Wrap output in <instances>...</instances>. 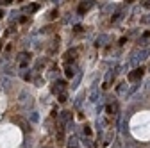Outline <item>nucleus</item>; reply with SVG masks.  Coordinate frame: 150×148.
I'll return each mask as SVG.
<instances>
[{
    "instance_id": "nucleus-16",
    "label": "nucleus",
    "mask_w": 150,
    "mask_h": 148,
    "mask_svg": "<svg viewBox=\"0 0 150 148\" xmlns=\"http://www.w3.org/2000/svg\"><path fill=\"white\" fill-rule=\"evenodd\" d=\"M125 89H127V84H120L118 86V93H125Z\"/></svg>"
},
{
    "instance_id": "nucleus-12",
    "label": "nucleus",
    "mask_w": 150,
    "mask_h": 148,
    "mask_svg": "<svg viewBox=\"0 0 150 148\" xmlns=\"http://www.w3.org/2000/svg\"><path fill=\"white\" fill-rule=\"evenodd\" d=\"M75 70H77L75 66L68 64V66H66V75H68V77H73V75H75Z\"/></svg>"
},
{
    "instance_id": "nucleus-20",
    "label": "nucleus",
    "mask_w": 150,
    "mask_h": 148,
    "mask_svg": "<svg viewBox=\"0 0 150 148\" xmlns=\"http://www.w3.org/2000/svg\"><path fill=\"white\" fill-rule=\"evenodd\" d=\"M34 82H36V86H41V84H43V79H40V77H36V79H34Z\"/></svg>"
},
{
    "instance_id": "nucleus-15",
    "label": "nucleus",
    "mask_w": 150,
    "mask_h": 148,
    "mask_svg": "<svg viewBox=\"0 0 150 148\" xmlns=\"http://www.w3.org/2000/svg\"><path fill=\"white\" fill-rule=\"evenodd\" d=\"M25 11H27V13H34V11H38V4H30Z\"/></svg>"
},
{
    "instance_id": "nucleus-24",
    "label": "nucleus",
    "mask_w": 150,
    "mask_h": 148,
    "mask_svg": "<svg viewBox=\"0 0 150 148\" xmlns=\"http://www.w3.org/2000/svg\"><path fill=\"white\" fill-rule=\"evenodd\" d=\"M57 71H59L57 68H54V70H52V73H50V77H57Z\"/></svg>"
},
{
    "instance_id": "nucleus-14",
    "label": "nucleus",
    "mask_w": 150,
    "mask_h": 148,
    "mask_svg": "<svg viewBox=\"0 0 150 148\" xmlns=\"http://www.w3.org/2000/svg\"><path fill=\"white\" fill-rule=\"evenodd\" d=\"M138 86H139V84H134L132 87H130V89H129V93H127V97H132L136 91H138Z\"/></svg>"
},
{
    "instance_id": "nucleus-5",
    "label": "nucleus",
    "mask_w": 150,
    "mask_h": 148,
    "mask_svg": "<svg viewBox=\"0 0 150 148\" xmlns=\"http://www.w3.org/2000/svg\"><path fill=\"white\" fill-rule=\"evenodd\" d=\"M93 7V0H86V2H82L81 6H79V14H84L86 11H89Z\"/></svg>"
},
{
    "instance_id": "nucleus-9",
    "label": "nucleus",
    "mask_w": 150,
    "mask_h": 148,
    "mask_svg": "<svg viewBox=\"0 0 150 148\" xmlns=\"http://www.w3.org/2000/svg\"><path fill=\"white\" fill-rule=\"evenodd\" d=\"M98 95H100V91H98V87H93V91H91V93H89V100H91V102H97Z\"/></svg>"
},
{
    "instance_id": "nucleus-1",
    "label": "nucleus",
    "mask_w": 150,
    "mask_h": 148,
    "mask_svg": "<svg viewBox=\"0 0 150 148\" xmlns=\"http://www.w3.org/2000/svg\"><path fill=\"white\" fill-rule=\"evenodd\" d=\"M148 54H150V50L148 48H143V50H139V48H136L132 54H130V59H129V64L130 66H136V64H139L143 59H146L148 57Z\"/></svg>"
},
{
    "instance_id": "nucleus-7",
    "label": "nucleus",
    "mask_w": 150,
    "mask_h": 148,
    "mask_svg": "<svg viewBox=\"0 0 150 148\" xmlns=\"http://www.w3.org/2000/svg\"><path fill=\"white\" fill-rule=\"evenodd\" d=\"M75 55H77V50L71 48V50H68V52L64 54V59H66V61H73V59H75Z\"/></svg>"
},
{
    "instance_id": "nucleus-2",
    "label": "nucleus",
    "mask_w": 150,
    "mask_h": 148,
    "mask_svg": "<svg viewBox=\"0 0 150 148\" xmlns=\"http://www.w3.org/2000/svg\"><path fill=\"white\" fill-rule=\"evenodd\" d=\"M18 104H20L22 109L32 107V95L27 93V91H22V93H20V98H18Z\"/></svg>"
},
{
    "instance_id": "nucleus-30",
    "label": "nucleus",
    "mask_w": 150,
    "mask_h": 148,
    "mask_svg": "<svg viewBox=\"0 0 150 148\" xmlns=\"http://www.w3.org/2000/svg\"><path fill=\"white\" fill-rule=\"evenodd\" d=\"M2 16H4V11H0V18H2Z\"/></svg>"
},
{
    "instance_id": "nucleus-3",
    "label": "nucleus",
    "mask_w": 150,
    "mask_h": 148,
    "mask_svg": "<svg viewBox=\"0 0 150 148\" xmlns=\"http://www.w3.org/2000/svg\"><path fill=\"white\" fill-rule=\"evenodd\" d=\"M143 68H136V70H132L129 73V80L130 82H138V80H141V77H143Z\"/></svg>"
},
{
    "instance_id": "nucleus-10",
    "label": "nucleus",
    "mask_w": 150,
    "mask_h": 148,
    "mask_svg": "<svg viewBox=\"0 0 150 148\" xmlns=\"http://www.w3.org/2000/svg\"><path fill=\"white\" fill-rule=\"evenodd\" d=\"M116 111H118V105H116L115 102L107 105V113H109V114H116Z\"/></svg>"
},
{
    "instance_id": "nucleus-26",
    "label": "nucleus",
    "mask_w": 150,
    "mask_h": 148,
    "mask_svg": "<svg viewBox=\"0 0 150 148\" xmlns=\"http://www.w3.org/2000/svg\"><path fill=\"white\" fill-rule=\"evenodd\" d=\"M59 102H66V95H64V93L59 95Z\"/></svg>"
},
{
    "instance_id": "nucleus-17",
    "label": "nucleus",
    "mask_w": 150,
    "mask_h": 148,
    "mask_svg": "<svg viewBox=\"0 0 150 148\" xmlns=\"http://www.w3.org/2000/svg\"><path fill=\"white\" fill-rule=\"evenodd\" d=\"M68 144H70V148H71V146H77V139H75V137H70Z\"/></svg>"
},
{
    "instance_id": "nucleus-31",
    "label": "nucleus",
    "mask_w": 150,
    "mask_h": 148,
    "mask_svg": "<svg viewBox=\"0 0 150 148\" xmlns=\"http://www.w3.org/2000/svg\"><path fill=\"white\" fill-rule=\"evenodd\" d=\"M0 63H2V59H0Z\"/></svg>"
},
{
    "instance_id": "nucleus-4",
    "label": "nucleus",
    "mask_w": 150,
    "mask_h": 148,
    "mask_svg": "<svg viewBox=\"0 0 150 148\" xmlns=\"http://www.w3.org/2000/svg\"><path fill=\"white\" fill-rule=\"evenodd\" d=\"M64 87H66V84L63 82V80H57V82H54V86H52V93H63L64 91Z\"/></svg>"
},
{
    "instance_id": "nucleus-28",
    "label": "nucleus",
    "mask_w": 150,
    "mask_h": 148,
    "mask_svg": "<svg viewBox=\"0 0 150 148\" xmlns=\"http://www.w3.org/2000/svg\"><path fill=\"white\" fill-rule=\"evenodd\" d=\"M146 93H150V82L146 84Z\"/></svg>"
},
{
    "instance_id": "nucleus-19",
    "label": "nucleus",
    "mask_w": 150,
    "mask_h": 148,
    "mask_svg": "<svg viewBox=\"0 0 150 148\" xmlns=\"http://www.w3.org/2000/svg\"><path fill=\"white\" fill-rule=\"evenodd\" d=\"M79 80H81V75H77V77H75V79H73V86H71L73 89H75V87H77V84H79Z\"/></svg>"
},
{
    "instance_id": "nucleus-6",
    "label": "nucleus",
    "mask_w": 150,
    "mask_h": 148,
    "mask_svg": "<svg viewBox=\"0 0 150 148\" xmlns=\"http://www.w3.org/2000/svg\"><path fill=\"white\" fill-rule=\"evenodd\" d=\"M107 41H109V36H107V34H100L98 38H97V41H95V45H97V47H102V45H105Z\"/></svg>"
},
{
    "instance_id": "nucleus-18",
    "label": "nucleus",
    "mask_w": 150,
    "mask_h": 148,
    "mask_svg": "<svg viewBox=\"0 0 150 148\" xmlns=\"http://www.w3.org/2000/svg\"><path fill=\"white\" fill-rule=\"evenodd\" d=\"M82 98H84V95H79L77 102H75V107H81V104H82Z\"/></svg>"
},
{
    "instance_id": "nucleus-22",
    "label": "nucleus",
    "mask_w": 150,
    "mask_h": 148,
    "mask_svg": "<svg viewBox=\"0 0 150 148\" xmlns=\"http://www.w3.org/2000/svg\"><path fill=\"white\" fill-rule=\"evenodd\" d=\"M22 77H23V79H30V73H29V71H22Z\"/></svg>"
},
{
    "instance_id": "nucleus-11",
    "label": "nucleus",
    "mask_w": 150,
    "mask_h": 148,
    "mask_svg": "<svg viewBox=\"0 0 150 148\" xmlns=\"http://www.w3.org/2000/svg\"><path fill=\"white\" fill-rule=\"evenodd\" d=\"M70 118H71V114H70V111H64V113L61 114V123L64 125V123H66V121H68Z\"/></svg>"
},
{
    "instance_id": "nucleus-13",
    "label": "nucleus",
    "mask_w": 150,
    "mask_h": 148,
    "mask_svg": "<svg viewBox=\"0 0 150 148\" xmlns=\"http://www.w3.org/2000/svg\"><path fill=\"white\" fill-rule=\"evenodd\" d=\"M0 84H2V87H9L11 86V80L7 77H0Z\"/></svg>"
},
{
    "instance_id": "nucleus-21",
    "label": "nucleus",
    "mask_w": 150,
    "mask_h": 148,
    "mask_svg": "<svg viewBox=\"0 0 150 148\" xmlns=\"http://www.w3.org/2000/svg\"><path fill=\"white\" fill-rule=\"evenodd\" d=\"M30 120H32V121H38V120H40V118H38V113H32V114H30Z\"/></svg>"
},
{
    "instance_id": "nucleus-29",
    "label": "nucleus",
    "mask_w": 150,
    "mask_h": 148,
    "mask_svg": "<svg viewBox=\"0 0 150 148\" xmlns=\"http://www.w3.org/2000/svg\"><path fill=\"white\" fill-rule=\"evenodd\" d=\"M2 2H4V4H11V2H13V0H2Z\"/></svg>"
},
{
    "instance_id": "nucleus-25",
    "label": "nucleus",
    "mask_w": 150,
    "mask_h": 148,
    "mask_svg": "<svg viewBox=\"0 0 150 148\" xmlns=\"http://www.w3.org/2000/svg\"><path fill=\"white\" fill-rule=\"evenodd\" d=\"M55 16H57V11H50L48 13V18H55Z\"/></svg>"
},
{
    "instance_id": "nucleus-27",
    "label": "nucleus",
    "mask_w": 150,
    "mask_h": 148,
    "mask_svg": "<svg viewBox=\"0 0 150 148\" xmlns=\"http://www.w3.org/2000/svg\"><path fill=\"white\" fill-rule=\"evenodd\" d=\"M143 6H145L146 9H150V0H145V2H143Z\"/></svg>"
},
{
    "instance_id": "nucleus-23",
    "label": "nucleus",
    "mask_w": 150,
    "mask_h": 148,
    "mask_svg": "<svg viewBox=\"0 0 150 148\" xmlns=\"http://www.w3.org/2000/svg\"><path fill=\"white\" fill-rule=\"evenodd\" d=\"M141 22H143V23H150V14H146V16L143 18V20H141Z\"/></svg>"
},
{
    "instance_id": "nucleus-8",
    "label": "nucleus",
    "mask_w": 150,
    "mask_h": 148,
    "mask_svg": "<svg viewBox=\"0 0 150 148\" xmlns=\"http://www.w3.org/2000/svg\"><path fill=\"white\" fill-rule=\"evenodd\" d=\"M29 59H30L29 54H22V55H20V64H22V68H25V66L29 64Z\"/></svg>"
}]
</instances>
